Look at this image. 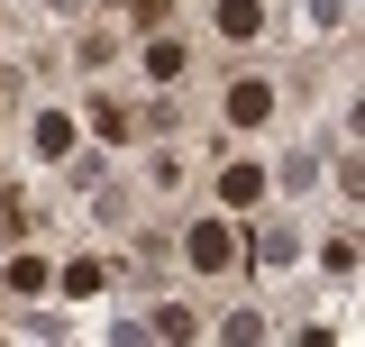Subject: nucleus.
Listing matches in <instances>:
<instances>
[{
    "mask_svg": "<svg viewBox=\"0 0 365 347\" xmlns=\"http://www.w3.org/2000/svg\"><path fill=\"white\" fill-rule=\"evenodd\" d=\"M137 320H146L155 338H210V311L192 302V293H165V302H146Z\"/></svg>",
    "mask_w": 365,
    "mask_h": 347,
    "instance_id": "11",
    "label": "nucleus"
},
{
    "mask_svg": "<svg viewBox=\"0 0 365 347\" xmlns=\"http://www.w3.org/2000/svg\"><path fill=\"white\" fill-rule=\"evenodd\" d=\"M73 110H83V137L101 146V156H128V146H146V101H128L110 74H101V83L73 101Z\"/></svg>",
    "mask_w": 365,
    "mask_h": 347,
    "instance_id": "4",
    "label": "nucleus"
},
{
    "mask_svg": "<svg viewBox=\"0 0 365 347\" xmlns=\"http://www.w3.org/2000/svg\"><path fill=\"white\" fill-rule=\"evenodd\" d=\"M210 329H220V338H265V329H274V302H237V311H220Z\"/></svg>",
    "mask_w": 365,
    "mask_h": 347,
    "instance_id": "13",
    "label": "nucleus"
},
{
    "mask_svg": "<svg viewBox=\"0 0 365 347\" xmlns=\"http://www.w3.org/2000/svg\"><path fill=\"white\" fill-rule=\"evenodd\" d=\"M174 274L182 283H228V274H247V219H228L220 201L192 211L174 228Z\"/></svg>",
    "mask_w": 365,
    "mask_h": 347,
    "instance_id": "3",
    "label": "nucleus"
},
{
    "mask_svg": "<svg viewBox=\"0 0 365 347\" xmlns=\"http://www.w3.org/2000/svg\"><path fill=\"white\" fill-rule=\"evenodd\" d=\"M311 274H319V283H347V293H356V219H338V228L311 247Z\"/></svg>",
    "mask_w": 365,
    "mask_h": 347,
    "instance_id": "12",
    "label": "nucleus"
},
{
    "mask_svg": "<svg viewBox=\"0 0 365 347\" xmlns=\"http://www.w3.org/2000/svg\"><path fill=\"white\" fill-rule=\"evenodd\" d=\"M165 19H182V0H119V28H165Z\"/></svg>",
    "mask_w": 365,
    "mask_h": 347,
    "instance_id": "14",
    "label": "nucleus"
},
{
    "mask_svg": "<svg viewBox=\"0 0 365 347\" xmlns=\"http://www.w3.org/2000/svg\"><path fill=\"white\" fill-rule=\"evenodd\" d=\"M210 201H220L228 219H256V211H274V156H220L210 165Z\"/></svg>",
    "mask_w": 365,
    "mask_h": 347,
    "instance_id": "6",
    "label": "nucleus"
},
{
    "mask_svg": "<svg viewBox=\"0 0 365 347\" xmlns=\"http://www.w3.org/2000/svg\"><path fill=\"white\" fill-rule=\"evenodd\" d=\"M101 293H119V265L101 256V247H73V256H55V302H101Z\"/></svg>",
    "mask_w": 365,
    "mask_h": 347,
    "instance_id": "10",
    "label": "nucleus"
},
{
    "mask_svg": "<svg viewBox=\"0 0 365 347\" xmlns=\"http://www.w3.org/2000/svg\"><path fill=\"white\" fill-rule=\"evenodd\" d=\"M119 55H128V28H110V19H73V46H64V64L73 74H119Z\"/></svg>",
    "mask_w": 365,
    "mask_h": 347,
    "instance_id": "9",
    "label": "nucleus"
},
{
    "mask_svg": "<svg viewBox=\"0 0 365 347\" xmlns=\"http://www.w3.org/2000/svg\"><path fill=\"white\" fill-rule=\"evenodd\" d=\"M201 46H220V55H265L274 46V0H201Z\"/></svg>",
    "mask_w": 365,
    "mask_h": 347,
    "instance_id": "5",
    "label": "nucleus"
},
{
    "mask_svg": "<svg viewBox=\"0 0 365 347\" xmlns=\"http://www.w3.org/2000/svg\"><path fill=\"white\" fill-rule=\"evenodd\" d=\"M9 91H19V74H9V64H0V110H9Z\"/></svg>",
    "mask_w": 365,
    "mask_h": 347,
    "instance_id": "15",
    "label": "nucleus"
},
{
    "mask_svg": "<svg viewBox=\"0 0 365 347\" xmlns=\"http://www.w3.org/2000/svg\"><path fill=\"white\" fill-rule=\"evenodd\" d=\"M19 137H28V156H37V165H64V156L83 146V110H73V101H37Z\"/></svg>",
    "mask_w": 365,
    "mask_h": 347,
    "instance_id": "8",
    "label": "nucleus"
},
{
    "mask_svg": "<svg viewBox=\"0 0 365 347\" xmlns=\"http://www.w3.org/2000/svg\"><path fill=\"white\" fill-rule=\"evenodd\" d=\"M283 83H274V64H256V55H228V74L210 83V119H220L228 137H274L283 129Z\"/></svg>",
    "mask_w": 365,
    "mask_h": 347,
    "instance_id": "1",
    "label": "nucleus"
},
{
    "mask_svg": "<svg viewBox=\"0 0 365 347\" xmlns=\"http://www.w3.org/2000/svg\"><path fill=\"white\" fill-rule=\"evenodd\" d=\"M0 302H9V311H37V302H55V247H37V238L0 247Z\"/></svg>",
    "mask_w": 365,
    "mask_h": 347,
    "instance_id": "7",
    "label": "nucleus"
},
{
    "mask_svg": "<svg viewBox=\"0 0 365 347\" xmlns=\"http://www.w3.org/2000/svg\"><path fill=\"white\" fill-rule=\"evenodd\" d=\"M201 28H182V19H165V28H137L128 55H119V74H128L137 91H192L201 83Z\"/></svg>",
    "mask_w": 365,
    "mask_h": 347,
    "instance_id": "2",
    "label": "nucleus"
}]
</instances>
